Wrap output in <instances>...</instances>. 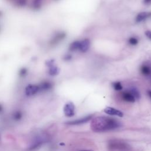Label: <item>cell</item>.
<instances>
[{
    "label": "cell",
    "instance_id": "obj_18",
    "mask_svg": "<svg viewBox=\"0 0 151 151\" xmlns=\"http://www.w3.org/2000/svg\"><path fill=\"white\" fill-rule=\"evenodd\" d=\"M144 3L145 5H150L151 4V0H144Z\"/></svg>",
    "mask_w": 151,
    "mask_h": 151
},
{
    "label": "cell",
    "instance_id": "obj_9",
    "mask_svg": "<svg viewBox=\"0 0 151 151\" xmlns=\"http://www.w3.org/2000/svg\"><path fill=\"white\" fill-rule=\"evenodd\" d=\"M38 90V87L37 86H29L26 89V95L28 96H32L36 94Z\"/></svg>",
    "mask_w": 151,
    "mask_h": 151
},
{
    "label": "cell",
    "instance_id": "obj_6",
    "mask_svg": "<svg viewBox=\"0 0 151 151\" xmlns=\"http://www.w3.org/2000/svg\"><path fill=\"white\" fill-rule=\"evenodd\" d=\"M90 47V42L87 38L84 39L82 42H80L79 50L82 53H86L89 50Z\"/></svg>",
    "mask_w": 151,
    "mask_h": 151
},
{
    "label": "cell",
    "instance_id": "obj_21",
    "mask_svg": "<svg viewBox=\"0 0 151 151\" xmlns=\"http://www.w3.org/2000/svg\"><path fill=\"white\" fill-rule=\"evenodd\" d=\"M79 151H94L93 150H90V149H85V150H81Z\"/></svg>",
    "mask_w": 151,
    "mask_h": 151
},
{
    "label": "cell",
    "instance_id": "obj_10",
    "mask_svg": "<svg viewBox=\"0 0 151 151\" xmlns=\"http://www.w3.org/2000/svg\"><path fill=\"white\" fill-rule=\"evenodd\" d=\"M140 72L143 75L148 76L151 74V68L147 65H142L140 67Z\"/></svg>",
    "mask_w": 151,
    "mask_h": 151
},
{
    "label": "cell",
    "instance_id": "obj_19",
    "mask_svg": "<svg viewBox=\"0 0 151 151\" xmlns=\"http://www.w3.org/2000/svg\"><path fill=\"white\" fill-rule=\"evenodd\" d=\"M72 56L71 55H67L66 57H65V60H70V59H72Z\"/></svg>",
    "mask_w": 151,
    "mask_h": 151
},
{
    "label": "cell",
    "instance_id": "obj_13",
    "mask_svg": "<svg viewBox=\"0 0 151 151\" xmlns=\"http://www.w3.org/2000/svg\"><path fill=\"white\" fill-rule=\"evenodd\" d=\"M42 145V141H36L33 145H32L30 147L28 150L30 151H33V150H36L37 149H38V148L41 146Z\"/></svg>",
    "mask_w": 151,
    "mask_h": 151
},
{
    "label": "cell",
    "instance_id": "obj_8",
    "mask_svg": "<svg viewBox=\"0 0 151 151\" xmlns=\"http://www.w3.org/2000/svg\"><path fill=\"white\" fill-rule=\"evenodd\" d=\"M148 17H149L148 13L146 12H142L138 14L136 18V21L137 23H140L142 22L144 20L146 19Z\"/></svg>",
    "mask_w": 151,
    "mask_h": 151
},
{
    "label": "cell",
    "instance_id": "obj_2",
    "mask_svg": "<svg viewBox=\"0 0 151 151\" xmlns=\"http://www.w3.org/2000/svg\"><path fill=\"white\" fill-rule=\"evenodd\" d=\"M13 1L18 4L28 7H39L43 3V0H13Z\"/></svg>",
    "mask_w": 151,
    "mask_h": 151
},
{
    "label": "cell",
    "instance_id": "obj_17",
    "mask_svg": "<svg viewBox=\"0 0 151 151\" xmlns=\"http://www.w3.org/2000/svg\"><path fill=\"white\" fill-rule=\"evenodd\" d=\"M145 35L146 36V37H147L149 39L151 40V32H150V31H146V32H145Z\"/></svg>",
    "mask_w": 151,
    "mask_h": 151
},
{
    "label": "cell",
    "instance_id": "obj_11",
    "mask_svg": "<svg viewBox=\"0 0 151 151\" xmlns=\"http://www.w3.org/2000/svg\"><path fill=\"white\" fill-rule=\"evenodd\" d=\"M80 44V42L79 41H76V42H73L70 46L69 49L70 51L74 52V51H76V50H79Z\"/></svg>",
    "mask_w": 151,
    "mask_h": 151
},
{
    "label": "cell",
    "instance_id": "obj_7",
    "mask_svg": "<svg viewBox=\"0 0 151 151\" xmlns=\"http://www.w3.org/2000/svg\"><path fill=\"white\" fill-rule=\"evenodd\" d=\"M122 99L125 101L129 103H134L135 102V98L132 95L129 91V92H125L122 93Z\"/></svg>",
    "mask_w": 151,
    "mask_h": 151
},
{
    "label": "cell",
    "instance_id": "obj_20",
    "mask_svg": "<svg viewBox=\"0 0 151 151\" xmlns=\"http://www.w3.org/2000/svg\"><path fill=\"white\" fill-rule=\"evenodd\" d=\"M3 107L1 105H0V113L3 112Z\"/></svg>",
    "mask_w": 151,
    "mask_h": 151
},
{
    "label": "cell",
    "instance_id": "obj_3",
    "mask_svg": "<svg viewBox=\"0 0 151 151\" xmlns=\"http://www.w3.org/2000/svg\"><path fill=\"white\" fill-rule=\"evenodd\" d=\"M63 110L65 116L67 117H71L75 115V107L73 103L69 102L66 104Z\"/></svg>",
    "mask_w": 151,
    "mask_h": 151
},
{
    "label": "cell",
    "instance_id": "obj_14",
    "mask_svg": "<svg viewBox=\"0 0 151 151\" xmlns=\"http://www.w3.org/2000/svg\"><path fill=\"white\" fill-rule=\"evenodd\" d=\"M112 85H113L114 89L115 90H116V91H120V90H121L123 89V87H122L121 83L119 82H114Z\"/></svg>",
    "mask_w": 151,
    "mask_h": 151
},
{
    "label": "cell",
    "instance_id": "obj_5",
    "mask_svg": "<svg viewBox=\"0 0 151 151\" xmlns=\"http://www.w3.org/2000/svg\"><path fill=\"white\" fill-rule=\"evenodd\" d=\"M104 112L107 115L112 116H117L120 117H122L123 116V113L120 110L116 109L113 107H107L104 109Z\"/></svg>",
    "mask_w": 151,
    "mask_h": 151
},
{
    "label": "cell",
    "instance_id": "obj_4",
    "mask_svg": "<svg viewBox=\"0 0 151 151\" xmlns=\"http://www.w3.org/2000/svg\"><path fill=\"white\" fill-rule=\"evenodd\" d=\"M93 117V115H89L87 116H86L85 117L72 120V121H69L66 122V124L69 125H82L83 123H86V122H89L90 119H92Z\"/></svg>",
    "mask_w": 151,
    "mask_h": 151
},
{
    "label": "cell",
    "instance_id": "obj_12",
    "mask_svg": "<svg viewBox=\"0 0 151 151\" xmlns=\"http://www.w3.org/2000/svg\"><path fill=\"white\" fill-rule=\"evenodd\" d=\"M129 92L132 93V95L134 96V97L135 98V99H139L140 97V93L139 92V90L135 88V87H132L130 89Z\"/></svg>",
    "mask_w": 151,
    "mask_h": 151
},
{
    "label": "cell",
    "instance_id": "obj_22",
    "mask_svg": "<svg viewBox=\"0 0 151 151\" xmlns=\"http://www.w3.org/2000/svg\"><path fill=\"white\" fill-rule=\"evenodd\" d=\"M148 92V95H149L150 98L151 99V90H149V91Z\"/></svg>",
    "mask_w": 151,
    "mask_h": 151
},
{
    "label": "cell",
    "instance_id": "obj_15",
    "mask_svg": "<svg viewBox=\"0 0 151 151\" xmlns=\"http://www.w3.org/2000/svg\"><path fill=\"white\" fill-rule=\"evenodd\" d=\"M129 43L132 46H136L138 44V40L135 37H130L128 40Z\"/></svg>",
    "mask_w": 151,
    "mask_h": 151
},
{
    "label": "cell",
    "instance_id": "obj_1",
    "mask_svg": "<svg viewBox=\"0 0 151 151\" xmlns=\"http://www.w3.org/2000/svg\"><path fill=\"white\" fill-rule=\"evenodd\" d=\"M117 120L106 116H98L92 119L90 124L91 129L95 132H105L120 127Z\"/></svg>",
    "mask_w": 151,
    "mask_h": 151
},
{
    "label": "cell",
    "instance_id": "obj_16",
    "mask_svg": "<svg viewBox=\"0 0 151 151\" xmlns=\"http://www.w3.org/2000/svg\"><path fill=\"white\" fill-rule=\"evenodd\" d=\"M13 117H14V119L15 120H19L22 117V113H21V112L17 111L14 113Z\"/></svg>",
    "mask_w": 151,
    "mask_h": 151
}]
</instances>
